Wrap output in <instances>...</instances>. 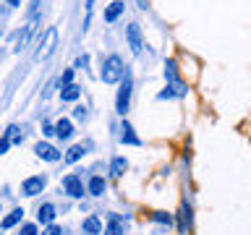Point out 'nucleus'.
Segmentation results:
<instances>
[{"instance_id":"f257e3e1","label":"nucleus","mask_w":251,"mask_h":235,"mask_svg":"<svg viewBox=\"0 0 251 235\" xmlns=\"http://www.w3.org/2000/svg\"><path fill=\"white\" fill-rule=\"evenodd\" d=\"M102 81L105 84H121V78L126 76V68H123V60L118 55H110V58L102 63Z\"/></svg>"},{"instance_id":"f03ea898","label":"nucleus","mask_w":251,"mask_h":235,"mask_svg":"<svg viewBox=\"0 0 251 235\" xmlns=\"http://www.w3.org/2000/svg\"><path fill=\"white\" fill-rule=\"evenodd\" d=\"M55 47H58V29L47 26V31L42 34V39H39V45L34 50V60H47L55 52Z\"/></svg>"},{"instance_id":"7ed1b4c3","label":"nucleus","mask_w":251,"mask_h":235,"mask_svg":"<svg viewBox=\"0 0 251 235\" xmlns=\"http://www.w3.org/2000/svg\"><path fill=\"white\" fill-rule=\"evenodd\" d=\"M131 92H133V78L131 73L126 70V76L121 78V89H118V97H115V110L121 115L128 113V105H131Z\"/></svg>"},{"instance_id":"20e7f679","label":"nucleus","mask_w":251,"mask_h":235,"mask_svg":"<svg viewBox=\"0 0 251 235\" xmlns=\"http://www.w3.org/2000/svg\"><path fill=\"white\" fill-rule=\"evenodd\" d=\"M45 186H47V178L45 175H31V178H26L21 183V193L24 196H37V193L45 191Z\"/></svg>"},{"instance_id":"39448f33","label":"nucleus","mask_w":251,"mask_h":235,"mask_svg":"<svg viewBox=\"0 0 251 235\" xmlns=\"http://www.w3.org/2000/svg\"><path fill=\"white\" fill-rule=\"evenodd\" d=\"M126 39H128L131 52H133V55H139V52H141V47H144V37H141L139 24H128V26H126Z\"/></svg>"},{"instance_id":"423d86ee","label":"nucleus","mask_w":251,"mask_h":235,"mask_svg":"<svg viewBox=\"0 0 251 235\" xmlns=\"http://www.w3.org/2000/svg\"><path fill=\"white\" fill-rule=\"evenodd\" d=\"M63 188H66V193L74 196V199H81L84 196V183L78 175H66L63 178Z\"/></svg>"},{"instance_id":"0eeeda50","label":"nucleus","mask_w":251,"mask_h":235,"mask_svg":"<svg viewBox=\"0 0 251 235\" xmlns=\"http://www.w3.org/2000/svg\"><path fill=\"white\" fill-rule=\"evenodd\" d=\"M34 154L39 157V160H47V162H58L60 157H63L52 144H45V141H39V144L34 146Z\"/></svg>"},{"instance_id":"6e6552de","label":"nucleus","mask_w":251,"mask_h":235,"mask_svg":"<svg viewBox=\"0 0 251 235\" xmlns=\"http://www.w3.org/2000/svg\"><path fill=\"white\" fill-rule=\"evenodd\" d=\"M37 26H39V16H31L29 24L24 26V31L19 34V45H16V50H24V47L29 45V39H31V34L37 31Z\"/></svg>"},{"instance_id":"1a4fd4ad","label":"nucleus","mask_w":251,"mask_h":235,"mask_svg":"<svg viewBox=\"0 0 251 235\" xmlns=\"http://www.w3.org/2000/svg\"><path fill=\"white\" fill-rule=\"evenodd\" d=\"M123 11H126V3H123V0H113V3H110V5L105 8V21H107V24L118 21Z\"/></svg>"},{"instance_id":"9d476101","label":"nucleus","mask_w":251,"mask_h":235,"mask_svg":"<svg viewBox=\"0 0 251 235\" xmlns=\"http://www.w3.org/2000/svg\"><path fill=\"white\" fill-rule=\"evenodd\" d=\"M188 89H186V84L183 81H173V84H168V89L165 92H160V99H173V97H183Z\"/></svg>"},{"instance_id":"9b49d317","label":"nucleus","mask_w":251,"mask_h":235,"mask_svg":"<svg viewBox=\"0 0 251 235\" xmlns=\"http://www.w3.org/2000/svg\"><path fill=\"white\" fill-rule=\"evenodd\" d=\"M121 141H123V144H131V146H139V144H141V139L133 133V125H131L128 120L121 125Z\"/></svg>"},{"instance_id":"f8f14e48","label":"nucleus","mask_w":251,"mask_h":235,"mask_svg":"<svg viewBox=\"0 0 251 235\" xmlns=\"http://www.w3.org/2000/svg\"><path fill=\"white\" fill-rule=\"evenodd\" d=\"M178 214H180V225H178V230L180 233H188V227H191V207H188V204L183 201V204H180V212H178Z\"/></svg>"},{"instance_id":"ddd939ff","label":"nucleus","mask_w":251,"mask_h":235,"mask_svg":"<svg viewBox=\"0 0 251 235\" xmlns=\"http://www.w3.org/2000/svg\"><path fill=\"white\" fill-rule=\"evenodd\" d=\"M105 235H123V217L121 214H110V222L105 227Z\"/></svg>"},{"instance_id":"4468645a","label":"nucleus","mask_w":251,"mask_h":235,"mask_svg":"<svg viewBox=\"0 0 251 235\" xmlns=\"http://www.w3.org/2000/svg\"><path fill=\"white\" fill-rule=\"evenodd\" d=\"M71 133H74L71 120H68V118H60V120L55 123V136H58V139H71Z\"/></svg>"},{"instance_id":"2eb2a0df","label":"nucleus","mask_w":251,"mask_h":235,"mask_svg":"<svg viewBox=\"0 0 251 235\" xmlns=\"http://www.w3.org/2000/svg\"><path fill=\"white\" fill-rule=\"evenodd\" d=\"M126 170H128V162H126V157H115V160L110 162V175H113V178H123Z\"/></svg>"},{"instance_id":"dca6fc26","label":"nucleus","mask_w":251,"mask_h":235,"mask_svg":"<svg viewBox=\"0 0 251 235\" xmlns=\"http://www.w3.org/2000/svg\"><path fill=\"white\" fill-rule=\"evenodd\" d=\"M37 217H39V222H42V225H52V219H55V207H52V204H42Z\"/></svg>"},{"instance_id":"f3484780","label":"nucleus","mask_w":251,"mask_h":235,"mask_svg":"<svg viewBox=\"0 0 251 235\" xmlns=\"http://www.w3.org/2000/svg\"><path fill=\"white\" fill-rule=\"evenodd\" d=\"M78 94H81V89H78L76 84H68V86H63V89H60V99L63 102H76Z\"/></svg>"},{"instance_id":"a211bd4d","label":"nucleus","mask_w":251,"mask_h":235,"mask_svg":"<svg viewBox=\"0 0 251 235\" xmlns=\"http://www.w3.org/2000/svg\"><path fill=\"white\" fill-rule=\"evenodd\" d=\"M100 230H102V222H100V219L94 217V214L84 219V233H89V235H100Z\"/></svg>"},{"instance_id":"6ab92c4d","label":"nucleus","mask_w":251,"mask_h":235,"mask_svg":"<svg viewBox=\"0 0 251 235\" xmlns=\"http://www.w3.org/2000/svg\"><path fill=\"white\" fill-rule=\"evenodd\" d=\"M105 188H107L105 178H92L89 180V193L92 196H102V193H105Z\"/></svg>"},{"instance_id":"aec40b11","label":"nucleus","mask_w":251,"mask_h":235,"mask_svg":"<svg viewBox=\"0 0 251 235\" xmlns=\"http://www.w3.org/2000/svg\"><path fill=\"white\" fill-rule=\"evenodd\" d=\"M165 78H168V84H173V81H180L176 60H168V63H165Z\"/></svg>"},{"instance_id":"412c9836","label":"nucleus","mask_w":251,"mask_h":235,"mask_svg":"<svg viewBox=\"0 0 251 235\" xmlns=\"http://www.w3.org/2000/svg\"><path fill=\"white\" fill-rule=\"evenodd\" d=\"M21 217H24V209H13L11 214H8V217H5V219H3V222H0V225H3L5 230H8V227L19 225V222H21Z\"/></svg>"},{"instance_id":"4be33fe9","label":"nucleus","mask_w":251,"mask_h":235,"mask_svg":"<svg viewBox=\"0 0 251 235\" xmlns=\"http://www.w3.org/2000/svg\"><path fill=\"white\" fill-rule=\"evenodd\" d=\"M81 157H84V146H81V144H76V146H71V149H68L66 162H78Z\"/></svg>"},{"instance_id":"5701e85b","label":"nucleus","mask_w":251,"mask_h":235,"mask_svg":"<svg viewBox=\"0 0 251 235\" xmlns=\"http://www.w3.org/2000/svg\"><path fill=\"white\" fill-rule=\"evenodd\" d=\"M5 139H11L13 144H21V141H24V136H21V131L16 128V125H8V131H5Z\"/></svg>"},{"instance_id":"b1692460","label":"nucleus","mask_w":251,"mask_h":235,"mask_svg":"<svg viewBox=\"0 0 251 235\" xmlns=\"http://www.w3.org/2000/svg\"><path fill=\"white\" fill-rule=\"evenodd\" d=\"M152 219H154L157 225H168V227L173 225V217L168 214V212H154V214H152Z\"/></svg>"},{"instance_id":"393cba45","label":"nucleus","mask_w":251,"mask_h":235,"mask_svg":"<svg viewBox=\"0 0 251 235\" xmlns=\"http://www.w3.org/2000/svg\"><path fill=\"white\" fill-rule=\"evenodd\" d=\"M71 81H74V68H66V70H63V76L58 78V86L63 89V86H68Z\"/></svg>"},{"instance_id":"a878e982","label":"nucleus","mask_w":251,"mask_h":235,"mask_svg":"<svg viewBox=\"0 0 251 235\" xmlns=\"http://www.w3.org/2000/svg\"><path fill=\"white\" fill-rule=\"evenodd\" d=\"M92 8H94V0H86V16H84V29L89 26V19H92Z\"/></svg>"},{"instance_id":"bb28decb","label":"nucleus","mask_w":251,"mask_h":235,"mask_svg":"<svg viewBox=\"0 0 251 235\" xmlns=\"http://www.w3.org/2000/svg\"><path fill=\"white\" fill-rule=\"evenodd\" d=\"M19 235H37V225H24Z\"/></svg>"},{"instance_id":"cd10ccee","label":"nucleus","mask_w":251,"mask_h":235,"mask_svg":"<svg viewBox=\"0 0 251 235\" xmlns=\"http://www.w3.org/2000/svg\"><path fill=\"white\" fill-rule=\"evenodd\" d=\"M8 146H11V139H5V136H3V139H0V154H5V152H8Z\"/></svg>"},{"instance_id":"c85d7f7f","label":"nucleus","mask_w":251,"mask_h":235,"mask_svg":"<svg viewBox=\"0 0 251 235\" xmlns=\"http://www.w3.org/2000/svg\"><path fill=\"white\" fill-rule=\"evenodd\" d=\"M45 235H63V230H60L58 225H50V227H47V233H45Z\"/></svg>"},{"instance_id":"c756f323","label":"nucleus","mask_w":251,"mask_h":235,"mask_svg":"<svg viewBox=\"0 0 251 235\" xmlns=\"http://www.w3.org/2000/svg\"><path fill=\"white\" fill-rule=\"evenodd\" d=\"M74 115H76V120H84V118H86V110H84V107H76Z\"/></svg>"},{"instance_id":"7c9ffc66","label":"nucleus","mask_w":251,"mask_h":235,"mask_svg":"<svg viewBox=\"0 0 251 235\" xmlns=\"http://www.w3.org/2000/svg\"><path fill=\"white\" fill-rule=\"evenodd\" d=\"M45 136H52V133H55V125H50V123H45Z\"/></svg>"},{"instance_id":"2f4dec72","label":"nucleus","mask_w":251,"mask_h":235,"mask_svg":"<svg viewBox=\"0 0 251 235\" xmlns=\"http://www.w3.org/2000/svg\"><path fill=\"white\" fill-rule=\"evenodd\" d=\"M86 63H89V58H86V55H81V58H78V63H76V66H78V68H84Z\"/></svg>"},{"instance_id":"473e14b6","label":"nucleus","mask_w":251,"mask_h":235,"mask_svg":"<svg viewBox=\"0 0 251 235\" xmlns=\"http://www.w3.org/2000/svg\"><path fill=\"white\" fill-rule=\"evenodd\" d=\"M5 3H8V5H13V8H16V5H21V0H5Z\"/></svg>"}]
</instances>
